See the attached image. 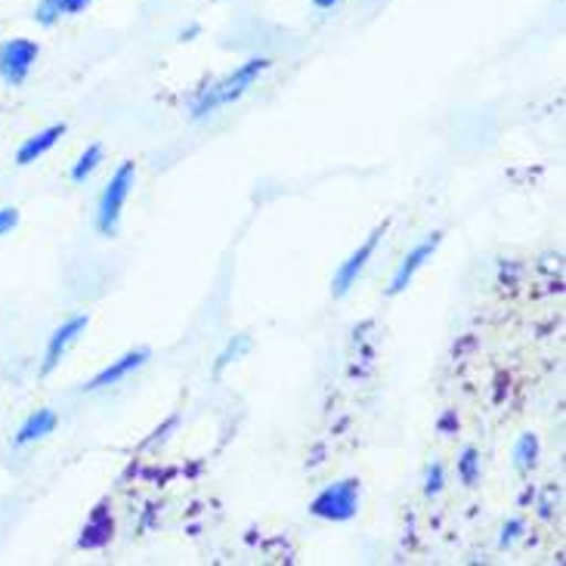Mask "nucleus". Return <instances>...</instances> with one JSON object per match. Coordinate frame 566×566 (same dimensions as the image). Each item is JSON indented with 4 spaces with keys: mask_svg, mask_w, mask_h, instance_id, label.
I'll use <instances>...</instances> for the list:
<instances>
[{
    "mask_svg": "<svg viewBox=\"0 0 566 566\" xmlns=\"http://www.w3.org/2000/svg\"><path fill=\"white\" fill-rule=\"evenodd\" d=\"M270 69V60H248L245 65H239L232 75H227L223 81L211 84L208 91H201V96L192 103V118H208L214 115L223 106H232L235 99H242L254 84L258 77Z\"/></svg>",
    "mask_w": 566,
    "mask_h": 566,
    "instance_id": "f257e3e1",
    "label": "nucleus"
},
{
    "mask_svg": "<svg viewBox=\"0 0 566 566\" xmlns=\"http://www.w3.org/2000/svg\"><path fill=\"white\" fill-rule=\"evenodd\" d=\"M134 174H137L134 161H124L122 168L112 174L106 192H103V199H99V214H96V227H99L103 235H115V232H118V220H122L124 201L130 196Z\"/></svg>",
    "mask_w": 566,
    "mask_h": 566,
    "instance_id": "f03ea898",
    "label": "nucleus"
},
{
    "mask_svg": "<svg viewBox=\"0 0 566 566\" xmlns=\"http://www.w3.org/2000/svg\"><path fill=\"white\" fill-rule=\"evenodd\" d=\"M356 511H359V483L356 480H340V483L325 486L310 505V514L335 523L350 521Z\"/></svg>",
    "mask_w": 566,
    "mask_h": 566,
    "instance_id": "7ed1b4c3",
    "label": "nucleus"
},
{
    "mask_svg": "<svg viewBox=\"0 0 566 566\" xmlns=\"http://www.w3.org/2000/svg\"><path fill=\"white\" fill-rule=\"evenodd\" d=\"M38 56H41V46L34 41H25V38H13V41L0 44V77L7 84L19 87L29 77L31 65L38 62Z\"/></svg>",
    "mask_w": 566,
    "mask_h": 566,
    "instance_id": "20e7f679",
    "label": "nucleus"
},
{
    "mask_svg": "<svg viewBox=\"0 0 566 566\" xmlns=\"http://www.w3.org/2000/svg\"><path fill=\"white\" fill-rule=\"evenodd\" d=\"M384 235V227L381 230H375L371 235H368V242H363V245L353 251L347 261L337 266L335 273V282H332V291H335V297H344L347 291L353 289V282L359 279V273L366 270V263L371 261V254H375V248H378V242H381Z\"/></svg>",
    "mask_w": 566,
    "mask_h": 566,
    "instance_id": "39448f33",
    "label": "nucleus"
},
{
    "mask_svg": "<svg viewBox=\"0 0 566 566\" xmlns=\"http://www.w3.org/2000/svg\"><path fill=\"white\" fill-rule=\"evenodd\" d=\"M84 328H87V316H72V319L65 322V325H60V328L50 335V340H46V353H44V366H41L44 375H50L53 368L60 366L62 356L69 353V347L75 344L77 337H81Z\"/></svg>",
    "mask_w": 566,
    "mask_h": 566,
    "instance_id": "423d86ee",
    "label": "nucleus"
},
{
    "mask_svg": "<svg viewBox=\"0 0 566 566\" xmlns=\"http://www.w3.org/2000/svg\"><path fill=\"white\" fill-rule=\"evenodd\" d=\"M437 245H440V232H430L428 239L421 242L418 248H412L406 258H402V263H399L397 276H394V285H390V294H399V291L409 289V282L415 279V273L428 263V258H433V251H437Z\"/></svg>",
    "mask_w": 566,
    "mask_h": 566,
    "instance_id": "0eeeda50",
    "label": "nucleus"
},
{
    "mask_svg": "<svg viewBox=\"0 0 566 566\" xmlns=\"http://www.w3.org/2000/svg\"><path fill=\"white\" fill-rule=\"evenodd\" d=\"M149 359V350H130V353H124L122 359H115L112 366L103 368L96 378H93L91 384H87V390H106V387H112V384H118L124 381L130 371H137L143 363Z\"/></svg>",
    "mask_w": 566,
    "mask_h": 566,
    "instance_id": "6e6552de",
    "label": "nucleus"
},
{
    "mask_svg": "<svg viewBox=\"0 0 566 566\" xmlns=\"http://www.w3.org/2000/svg\"><path fill=\"white\" fill-rule=\"evenodd\" d=\"M65 134V124H53V127H46L41 134H34L29 137L22 146H19V153H15V161L19 165H31V161H38L41 155H46L53 146H56V139Z\"/></svg>",
    "mask_w": 566,
    "mask_h": 566,
    "instance_id": "1a4fd4ad",
    "label": "nucleus"
},
{
    "mask_svg": "<svg viewBox=\"0 0 566 566\" xmlns=\"http://www.w3.org/2000/svg\"><path fill=\"white\" fill-rule=\"evenodd\" d=\"M115 533V521H112V514L106 511V505H99L91 514V521L84 526V536H81V548H99V545H106L108 538Z\"/></svg>",
    "mask_w": 566,
    "mask_h": 566,
    "instance_id": "9d476101",
    "label": "nucleus"
},
{
    "mask_svg": "<svg viewBox=\"0 0 566 566\" xmlns=\"http://www.w3.org/2000/svg\"><path fill=\"white\" fill-rule=\"evenodd\" d=\"M56 430V412H50V409H38L34 415L25 418V424L19 428V433L13 437L15 446H29L34 440H44L46 433H53Z\"/></svg>",
    "mask_w": 566,
    "mask_h": 566,
    "instance_id": "9b49d317",
    "label": "nucleus"
},
{
    "mask_svg": "<svg viewBox=\"0 0 566 566\" xmlns=\"http://www.w3.org/2000/svg\"><path fill=\"white\" fill-rule=\"evenodd\" d=\"M91 0H41V7L34 10V19L41 25H53L60 15H75L87 7Z\"/></svg>",
    "mask_w": 566,
    "mask_h": 566,
    "instance_id": "f8f14e48",
    "label": "nucleus"
},
{
    "mask_svg": "<svg viewBox=\"0 0 566 566\" xmlns=\"http://www.w3.org/2000/svg\"><path fill=\"white\" fill-rule=\"evenodd\" d=\"M538 461V440L533 433H523L517 446H514V468L521 471V474H530L533 468H536Z\"/></svg>",
    "mask_w": 566,
    "mask_h": 566,
    "instance_id": "ddd939ff",
    "label": "nucleus"
},
{
    "mask_svg": "<svg viewBox=\"0 0 566 566\" xmlns=\"http://www.w3.org/2000/svg\"><path fill=\"white\" fill-rule=\"evenodd\" d=\"M99 161H103V146H96V143H93L91 149L75 161V168H72V180H75V184H84L93 170L99 168Z\"/></svg>",
    "mask_w": 566,
    "mask_h": 566,
    "instance_id": "4468645a",
    "label": "nucleus"
},
{
    "mask_svg": "<svg viewBox=\"0 0 566 566\" xmlns=\"http://www.w3.org/2000/svg\"><path fill=\"white\" fill-rule=\"evenodd\" d=\"M459 476L464 480V486H476V480H480V455H476V449H464L461 452Z\"/></svg>",
    "mask_w": 566,
    "mask_h": 566,
    "instance_id": "2eb2a0df",
    "label": "nucleus"
},
{
    "mask_svg": "<svg viewBox=\"0 0 566 566\" xmlns=\"http://www.w3.org/2000/svg\"><path fill=\"white\" fill-rule=\"evenodd\" d=\"M248 347H251V337L248 335L232 337L230 344H227V350L220 353V359H217V371H223V368L230 366V363H235V359H239V356H242Z\"/></svg>",
    "mask_w": 566,
    "mask_h": 566,
    "instance_id": "dca6fc26",
    "label": "nucleus"
},
{
    "mask_svg": "<svg viewBox=\"0 0 566 566\" xmlns=\"http://www.w3.org/2000/svg\"><path fill=\"white\" fill-rule=\"evenodd\" d=\"M443 480H446L443 464H430V468H428V483H424V492H428V495H437V492L443 490Z\"/></svg>",
    "mask_w": 566,
    "mask_h": 566,
    "instance_id": "f3484780",
    "label": "nucleus"
},
{
    "mask_svg": "<svg viewBox=\"0 0 566 566\" xmlns=\"http://www.w3.org/2000/svg\"><path fill=\"white\" fill-rule=\"evenodd\" d=\"M15 223H19V211L15 208H0V235H7Z\"/></svg>",
    "mask_w": 566,
    "mask_h": 566,
    "instance_id": "a211bd4d",
    "label": "nucleus"
},
{
    "mask_svg": "<svg viewBox=\"0 0 566 566\" xmlns=\"http://www.w3.org/2000/svg\"><path fill=\"white\" fill-rule=\"evenodd\" d=\"M521 533H523V523L521 521L505 523V536H502V548H507V545H511L514 538L521 536Z\"/></svg>",
    "mask_w": 566,
    "mask_h": 566,
    "instance_id": "6ab92c4d",
    "label": "nucleus"
},
{
    "mask_svg": "<svg viewBox=\"0 0 566 566\" xmlns=\"http://www.w3.org/2000/svg\"><path fill=\"white\" fill-rule=\"evenodd\" d=\"M313 3H316L319 10H332V7H335L337 0H313Z\"/></svg>",
    "mask_w": 566,
    "mask_h": 566,
    "instance_id": "aec40b11",
    "label": "nucleus"
}]
</instances>
